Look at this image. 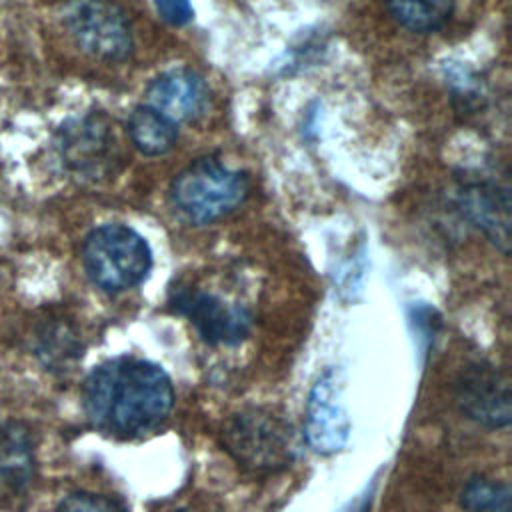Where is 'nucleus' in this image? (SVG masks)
I'll return each mask as SVG.
<instances>
[{
    "label": "nucleus",
    "instance_id": "nucleus-16",
    "mask_svg": "<svg viewBox=\"0 0 512 512\" xmlns=\"http://www.w3.org/2000/svg\"><path fill=\"white\" fill-rule=\"evenodd\" d=\"M510 496L508 484L486 476H472L460 492V506L464 512H512Z\"/></svg>",
    "mask_w": 512,
    "mask_h": 512
},
{
    "label": "nucleus",
    "instance_id": "nucleus-10",
    "mask_svg": "<svg viewBox=\"0 0 512 512\" xmlns=\"http://www.w3.org/2000/svg\"><path fill=\"white\" fill-rule=\"evenodd\" d=\"M456 204L462 216L504 254L510 248V194L494 180H468L460 184Z\"/></svg>",
    "mask_w": 512,
    "mask_h": 512
},
{
    "label": "nucleus",
    "instance_id": "nucleus-11",
    "mask_svg": "<svg viewBox=\"0 0 512 512\" xmlns=\"http://www.w3.org/2000/svg\"><path fill=\"white\" fill-rule=\"evenodd\" d=\"M146 104L172 122L194 120L206 110L208 86L196 72L172 68L148 84Z\"/></svg>",
    "mask_w": 512,
    "mask_h": 512
},
{
    "label": "nucleus",
    "instance_id": "nucleus-4",
    "mask_svg": "<svg viewBox=\"0 0 512 512\" xmlns=\"http://www.w3.org/2000/svg\"><path fill=\"white\" fill-rule=\"evenodd\" d=\"M82 262L94 286L118 294L146 280L152 268V252L134 228L102 224L86 236Z\"/></svg>",
    "mask_w": 512,
    "mask_h": 512
},
{
    "label": "nucleus",
    "instance_id": "nucleus-9",
    "mask_svg": "<svg viewBox=\"0 0 512 512\" xmlns=\"http://www.w3.org/2000/svg\"><path fill=\"white\" fill-rule=\"evenodd\" d=\"M342 378L328 368L308 394L304 436L318 454H334L344 448L350 434V418L342 400Z\"/></svg>",
    "mask_w": 512,
    "mask_h": 512
},
{
    "label": "nucleus",
    "instance_id": "nucleus-14",
    "mask_svg": "<svg viewBox=\"0 0 512 512\" xmlns=\"http://www.w3.org/2000/svg\"><path fill=\"white\" fill-rule=\"evenodd\" d=\"M32 350L38 362L50 372H64L82 356L78 334L64 322H48L40 326Z\"/></svg>",
    "mask_w": 512,
    "mask_h": 512
},
{
    "label": "nucleus",
    "instance_id": "nucleus-6",
    "mask_svg": "<svg viewBox=\"0 0 512 512\" xmlns=\"http://www.w3.org/2000/svg\"><path fill=\"white\" fill-rule=\"evenodd\" d=\"M56 154L62 166L82 180H100L118 162V144L112 122L90 112L64 122L56 134Z\"/></svg>",
    "mask_w": 512,
    "mask_h": 512
},
{
    "label": "nucleus",
    "instance_id": "nucleus-12",
    "mask_svg": "<svg viewBox=\"0 0 512 512\" xmlns=\"http://www.w3.org/2000/svg\"><path fill=\"white\" fill-rule=\"evenodd\" d=\"M36 476V440L26 422L0 424V488L24 494Z\"/></svg>",
    "mask_w": 512,
    "mask_h": 512
},
{
    "label": "nucleus",
    "instance_id": "nucleus-8",
    "mask_svg": "<svg viewBox=\"0 0 512 512\" xmlns=\"http://www.w3.org/2000/svg\"><path fill=\"white\" fill-rule=\"evenodd\" d=\"M170 306L186 316L198 336L210 346H232L250 334L252 316L242 306L226 304L210 292L178 288L170 296Z\"/></svg>",
    "mask_w": 512,
    "mask_h": 512
},
{
    "label": "nucleus",
    "instance_id": "nucleus-13",
    "mask_svg": "<svg viewBox=\"0 0 512 512\" xmlns=\"http://www.w3.org/2000/svg\"><path fill=\"white\" fill-rule=\"evenodd\" d=\"M128 136L136 150L146 156H160L172 150L178 140L176 122L150 108L148 104L136 106L128 118Z\"/></svg>",
    "mask_w": 512,
    "mask_h": 512
},
{
    "label": "nucleus",
    "instance_id": "nucleus-18",
    "mask_svg": "<svg viewBox=\"0 0 512 512\" xmlns=\"http://www.w3.org/2000/svg\"><path fill=\"white\" fill-rule=\"evenodd\" d=\"M156 12L170 26H184L194 18L190 0H154Z\"/></svg>",
    "mask_w": 512,
    "mask_h": 512
},
{
    "label": "nucleus",
    "instance_id": "nucleus-17",
    "mask_svg": "<svg viewBox=\"0 0 512 512\" xmlns=\"http://www.w3.org/2000/svg\"><path fill=\"white\" fill-rule=\"evenodd\" d=\"M56 512H128L116 498L96 492H72L56 508Z\"/></svg>",
    "mask_w": 512,
    "mask_h": 512
},
{
    "label": "nucleus",
    "instance_id": "nucleus-7",
    "mask_svg": "<svg viewBox=\"0 0 512 512\" xmlns=\"http://www.w3.org/2000/svg\"><path fill=\"white\" fill-rule=\"evenodd\" d=\"M454 398L460 412L472 422L496 430L512 420L508 378L490 362H472L456 378Z\"/></svg>",
    "mask_w": 512,
    "mask_h": 512
},
{
    "label": "nucleus",
    "instance_id": "nucleus-20",
    "mask_svg": "<svg viewBox=\"0 0 512 512\" xmlns=\"http://www.w3.org/2000/svg\"><path fill=\"white\" fill-rule=\"evenodd\" d=\"M174 512H184V510H174Z\"/></svg>",
    "mask_w": 512,
    "mask_h": 512
},
{
    "label": "nucleus",
    "instance_id": "nucleus-5",
    "mask_svg": "<svg viewBox=\"0 0 512 512\" xmlns=\"http://www.w3.org/2000/svg\"><path fill=\"white\" fill-rule=\"evenodd\" d=\"M62 22L74 42L90 56L118 62L130 56L134 40L130 22L110 0H68Z\"/></svg>",
    "mask_w": 512,
    "mask_h": 512
},
{
    "label": "nucleus",
    "instance_id": "nucleus-1",
    "mask_svg": "<svg viewBox=\"0 0 512 512\" xmlns=\"http://www.w3.org/2000/svg\"><path fill=\"white\" fill-rule=\"evenodd\" d=\"M170 376L154 362L118 356L98 364L84 380L82 406L90 424L116 438L156 428L172 410Z\"/></svg>",
    "mask_w": 512,
    "mask_h": 512
},
{
    "label": "nucleus",
    "instance_id": "nucleus-19",
    "mask_svg": "<svg viewBox=\"0 0 512 512\" xmlns=\"http://www.w3.org/2000/svg\"><path fill=\"white\" fill-rule=\"evenodd\" d=\"M368 502H370V496H362V498L350 500L348 506L342 508L340 512H366L368 510Z\"/></svg>",
    "mask_w": 512,
    "mask_h": 512
},
{
    "label": "nucleus",
    "instance_id": "nucleus-15",
    "mask_svg": "<svg viewBox=\"0 0 512 512\" xmlns=\"http://www.w3.org/2000/svg\"><path fill=\"white\" fill-rule=\"evenodd\" d=\"M392 18L412 32L442 28L454 10V0H386Z\"/></svg>",
    "mask_w": 512,
    "mask_h": 512
},
{
    "label": "nucleus",
    "instance_id": "nucleus-2",
    "mask_svg": "<svg viewBox=\"0 0 512 512\" xmlns=\"http://www.w3.org/2000/svg\"><path fill=\"white\" fill-rule=\"evenodd\" d=\"M220 440L234 462L250 474H274L290 466L296 456L292 424L264 406L230 416L222 426Z\"/></svg>",
    "mask_w": 512,
    "mask_h": 512
},
{
    "label": "nucleus",
    "instance_id": "nucleus-3",
    "mask_svg": "<svg viewBox=\"0 0 512 512\" xmlns=\"http://www.w3.org/2000/svg\"><path fill=\"white\" fill-rule=\"evenodd\" d=\"M248 178L216 158H198L170 186L174 210L192 224H210L234 212L248 196Z\"/></svg>",
    "mask_w": 512,
    "mask_h": 512
}]
</instances>
